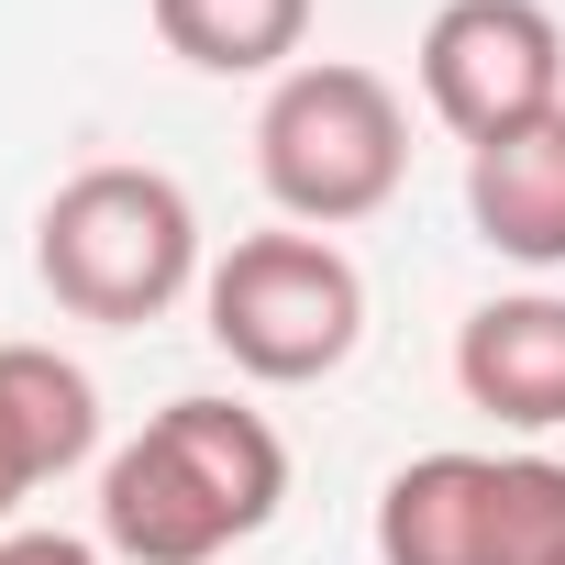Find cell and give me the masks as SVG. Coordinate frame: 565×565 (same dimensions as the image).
Returning a JSON list of instances; mask_svg holds the SVG:
<instances>
[{"label":"cell","mask_w":565,"mask_h":565,"mask_svg":"<svg viewBox=\"0 0 565 565\" xmlns=\"http://www.w3.org/2000/svg\"><path fill=\"white\" fill-rule=\"evenodd\" d=\"M289 499V444L244 399H167L100 466V554L111 565H222Z\"/></svg>","instance_id":"1"},{"label":"cell","mask_w":565,"mask_h":565,"mask_svg":"<svg viewBox=\"0 0 565 565\" xmlns=\"http://www.w3.org/2000/svg\"><path fill=\"white\" fill-rule=\"evenodd\" d=\"M34 277L78 322H156L200 289V211L167 167H78L34 222Z\"/></svg>","instance_id":"2"},{"label":"cell","mask_w":565,"mask_h":565,"mask_svg":"<svg viewBox=\"0 0 565 565\" xmlns=\"http://www.w3.org/2000/svg\"><path fill=\"white\" fill-rule=\"evenodd\" d=\"M255 178H266V200L289 211L300 233H344V222L388 211L399 178H411V111H399V89L377 67H355V56L289 67L266 89V111H255Z\"/></svg>","instance_id":"3"},{"label":"cell","mask_w":565,"mask_h":565,"mask_svg":"<svg viewBox=\"0 0 565 565\" xmlns=\"http://www.w3.org/2000/svg\"><path fill=\"white\" fill-rule=\"evenodd\" d=\"M200 322L255 388H311L366 344V277L333 233H244L200 277Z\"/></svg>","instance_id":"4"},{"label":"cell","mask_w":565,"mask_h":565,"mask_svg":"<svg viewBox=\"0 0 565 565\" xmlns=\"http://www.w3.org/2000/svg\"><path fill=\"white\" fill-rule=\"evenodd\" d=\"M377 565H565V466L411 455L377 488Z\"/></svg>","instance_id":"5"},{"label":"cell","mask_w":565,"mask_h":565,"mask_svg":"<svg viewBox=\"0 0 565 565\" xmlns=\"http://www.w3.org/2000/svg\"><path fill=\"white\" fill-rule=\"evenodd\" d=\"M422 100L466 156L565 111V23L543 0H444L422 23Z\"/></svg>","instance_id":"6"},{"label":"cell","mask_w":565,"mask_h":565,"mask_svg":"<svg viewBox=\"0 0 565 565\" xmlns=\"http://www.w3.org/2000/svg\"><path fill=\"white\" fill-rule=\"evenodd\" d=\"M455 388H466V411H488L510 433H565V300L554 289L477 300L455 322Z\"/></svg>","instance_id":"7"},{"label":"cell","mask_w":565,"mask_h":565,"mask_svg":"<svg viewBox=\"0 0 565 565\" xmlns=\"http://www.w3.org/2000/svg\"><path fill=\"white\" fill-rule=\"evenodd\" d=\"M100 455V388L89 366H67L56 344H0V532L12 510Z\"/></svg>","instance_id":"8"},{"label":"cell","mask_w":565,"mask_h":565,"mask_svg":"<svg viewBox=\"0 0 565 565\" xmlns=\"http://www.w3.org/2000/svg\"><path fill=\"white\" fill-rule=\"evenodd\" d=\"M466 222L510 266H565V111L466 156Z\"/></svg>","instance_id":"9"},{"label":"cell","mask_w":565,"mask_h":565,"mask_svg":"<svg viewBox=\"0 0 565 565\" xmlns=\"http://www.w3.org/2000/svg\"><path fill=\"white\" fill-rule=\"evenodd\" d=\"M156 45L200 78H289L311 45V0H156Z\"/></svg>","instance_id":"10"},{"label":"cell","mask_w":565,"mask_h":565,"mask_svg":"<svg viewBox=\"0 0 565 565\" xmlns=\"http://www.w3.org/2000/svg\"><path fill=\"white\" fill-rule=\"evenodd\" d=\"M0 565H111V554L78 532H0Z\"/></svg>","instance_id":"11"}]
</instances>
